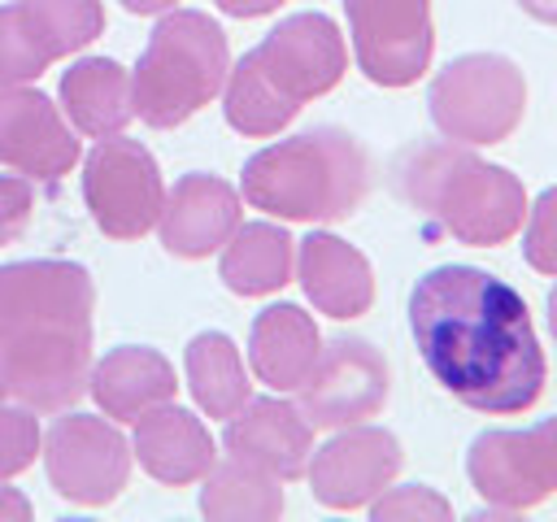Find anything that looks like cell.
Returning a JSON list of instances; mask_svg holds the SVG:
<instances>
[{"label": "cell", "instance_id": "obj_15", "mask_svg": "<svg viewBox=\"0 0 557 522\" xmlns=\"http://www.w3.org/2000/svg\"><path fill=\"white\" fill-rule=\"evenodd\" d=\"M239 226V191L218 174H183L161 200V244L183 261L213 257Z\"/></svg>", "mask_w": 557, "mask_h": 522}, {"label": "cell", "instance_id": "obj_25", "mask_svg": "<svg viewBox=\"0 0 557 522\" xmlns=\"http://www.w3.org/2000/svg\"><path fill=\"white\" fill-rule=\"evenodd\" d=\"M222 113H226V126L248 135V139H265V135H278L296 113L300 104L287 100L261 70L257 52H244L231 70H226V83H222Z\"/></svg>", "mask_w": 557, "mask_h": 522}, {"label": "cell", "instance_id": "obj_31", "mask_svg": "<svg viewBox=\"0 0 557 522\" xmlns=\"http://www.w3.org/2000/svg\"><path fill=\"white\" fill-rule=\"evenodd\" d=\"M30 209H35V187H30V178H22V174H0V248L13 244V239L26 231Z\"/></svg>", "mask_w": 557, "mask_h": 522}, {"label": "cell", "instance_id": "obj_5", "mask_svg": "<svg viewBox=\"0 0 557 522\" xmlns=\"http://www.w3.org/2000/svg\"><path fill=\"white\" fill-rule=\"evenodd\" d=\"M226 30L200 9H165L131 74V104L157 130L200 113L226 83Z\"/></svg>", "mask_w": 557, "mask_h": 522}, {"label": "cell", "instance_id": "obj_37", "mask_svg": "<svg viewBox=\"0 0 557 522\" xmlns=\"http://www.w3.org/2000/svg\"><path fill=\"white\" fill-rule=\"evenodd\" d=\"M9 396V365H4V348H0V400Z\"/></svg>", "mask_w": 557, "mask_h": 522}, {"label": "cell", "instance_id": "obj_4", "mask_svg": "<svg viewBox=\"0 0 557 522\" xmlns=\"http://www.w3.org/2000/svg\"><path fill=\"white\" fill-rule=\"evenodd\" d=\"M370 187L366 148L339 126H313L244 161L239 191L252 209L287 222H344Z\"/></svg>", "mask_w": 557, "mask_h": 522}, {"label": "cell", "instance_id": "obj_13", "mask_svg": "<svg viewBox=\"0 0 557 522\" xmlns=\"http://www.w3.org/2000/svg\"><path fill=\"white\" fill-rule=\"evenodd\" d=\"M252 52H257L265 78L296 104L326 96L348 70L344 35L326 13H292V17H283Z\"/></svg>", "mask_w": 557, "mask_h": 522}, {"label": "cell", "instance_id": "obj_24", "mask_svg": "<svg viewBox=\"0 0 557 522\" xmlns=\"http://www.w3.org/2000/svg\"><path fill=\"white\" fill-rule=\"evenodd\" d=\"M183 370H187V387H191L196 405L209 418H231L252 396L239 348L222 331H200L183 352Z\"/></svg>", "mask_w": 557, "mask_h": 522}, {"label": "cell", "instance_id": "obj_34", "mask_svg": "<svg viewBox=\"0 0 557 522\" xmlns=\"http://www.w3.org/2000/svg\"><path fill=\"white\" fill-rule=\"evenodd\" d=\"M126 13H139V17H148V13H165V9H174L178 0H117Z\"/></svg>", "mask_w": 557, "mask_h": 522}, {"label": "cell", "instance_id": "obj_12", "mask_svg": "<svg viewBox=\"0 0 557 522\" xmlns=\"http://www.w3.org/2000/svg\"><path fill=\"white\" fill-rule=\"evenodd\" d=\"M400 461H405L400 439L387 426L352 422V426H339V435H331L322 448H313L305 474L318 505L361 509L400 474Z\"/></svg>", "mask_w": 557, "mask_h": 522}, {"label": "cell", "instance_id": "obj_14", "mask_svg": "<svg viewBox=\"0 0 557 522\" xmlns=\"http://www.w3.org/2000/svg\"><path fill=\"white\" fill-rule=\"evenodd\" d=\"M0 165L35 183H57L78 165V139L61 109L26 83L0 87Z\"/></svg>", "mask_w": 557, "mask_h": 522}, {"label": "cell", "instance_id": "obj_22", "mask_svg": "<svg viewBox=\"0 0 557 522\" xmlns=\"http://www.w3.org/2000/svg\"><path fill=\"white\" fill-rule=\"evenodd\" d=\"M296 265V239L274 222H239L222 244V283L235 296H270L287 287Z\"/></svg>", "mask_w": 557, "mask_h": 522}, {"label": "cell", "instance_id": "obj_17", "mask_svg": "<svg viewBox=\"0 0 557 522\" xmlns=\"http://www.w3.org/2000/svg\"><path fill=\"white\" fill-rule=\"evenodd\" d=\"M131 457L144 465L148 478H157L165 487H187V483L205 478L209 465L218 461L213 435L205 431V422L191 409H178L170 400L135 418Z\"/></svg>", "mask_w": 557, "mask_h": 522}, {"label": "cell", "instance_id": "obj_35", "mask_svg": "<svg viewBox=\"0 0 557 522\" xmlns=\"http://www.w3.org/2000/svg\"><path fill=\"white\" fill-rule=\"evenodd\" d=\"M535 22H548V26H557V0H518Z\"/></svg>", "mask_w": 557, "mask_h": 522}, {"label": "cell", "instance_id": "obj_26", "mask_svg": "<svg viewBox=\"0 0 557 522\" xmlns=\"http://www.w3.org/2000/svg\"><path fill=\"white\" fill-rule=\"evenodd\" d=\"M17 13L48 61L74 57L104 30L100 0H17Z\"/></svg>", "mask_w": 557, "mask_h": 522}, {"label": "cell", "instance_id": "obj_23", "mask_svg": "<svg viewBox=\"0 0 557 522\" xmlns=\"http://www.w3.org/2000/svg\"><path fill=\"white\" fill-rule=\"evenodd\" d=\"M200 513L209 522H274L283 513V487L270 470L226 452V461H213L205 474Z\"/></svg>", "mask_w": 557, "mask_h": 522}, {"label": "cell", "instance_id": "obj_18", "mask_svg": "<svg viewBox=\"0 0 557 522\" xmlns=\"http://www.w3.org/2000/svg\"><path fill=\"white\" fill-rule=\"evenodd\" d=\"M296 274H300L309 304L335 322L361 318L374 304V270H370L366 252H357L348 239H339L331 231H313L300 239Z\"/></svg>", "mask_w": 557, "mask_h": 522}, {"label": "cell", "instance_id": "obj_20", "mask_svg": "<svg viewBox=\"0 0 557 522\" xmlns=\"http://www.w3.org/2000/svg\"><path fill=\"white\" fill-rule=\"evenodd\" d=\"M322 352V335H318V322L300 309V304H270L252 318V331H248V361H252V374L274 387V391H296L313 361Z\"/></svg>", "mask_w": 557, "mask_h": 522}, {"label": "cell", "instance_id": "obj_16", "mask_svg": "<svg viewBox=\"0 0 557 522\" xmlns=\"http://www.w3.org/2000/svg\"><path fill=\"white\" fill-rule=\"evenodd\" d=\"M231 457H244L261 470H270L278 483H292L305 474L309 457H313V426L305 422V413L278 396H248L231 418H226V435H222Z\"/></svg>", "mask_w": 557, "mask_h": 522}, {"label": "cell", "instance_id": "obj_27", "mask_svg": "<svg viewBox=\"0 0 557 522\" xmlns=\"http://www.w3.org/2000/svg\"><path fill=\"white\" fill-rule=\"evenodd\" d=\"M52 61L44 57V48L35 44V35L26 30L17 4H0V87H17V83H35Z\"/></svg>", "mask_w": 557, "mask_h": 522}, {"label": "cell", "instance_id": "obj_11", "mask_svg": "<svg viewBox=\"0 0 557 522\" xmlns=\"http://www.w3.org/2000/svg\"><path fill=\"white\" fill-rule=\"evenodd\" d=\"M357 70L379 87H409L435 52L431 0H344Z\"/></svg>", "mask_w": 557, "mask_h": 522}, {"label": "cell", "instance_id": "obj_1", "mask_svg": "<svg viewBox=\"0 0 557 522\" xmlns=\"http://www.w3.org/2000/svg\"><path fill=\"white\" fill-rule=\"evenodd\" d=\"M409 331L435 383L479 413L540 400L548 361L527 300L479 265H435L409 291Z\"/></svg>", "mask_w": 557, "mask_h": 522}, {"label": "cell", "instance_id": "obj_6", "mask_svg": "<svg viewBox=\"0 0 557 522\" xmlns=\"http://www.w3.org/2000/svg\"><path fill=\"white\" fill-rule=\"evenodd\" d=\"M426 109L435 130L453 144H505L527 113V78L500 52H466L431 78Z\"/></svg>", "mask_w": 557, "mask_h": 522}, {"label": "cell", "instance_id": "obj_32", "mask_svg": "<svg viewBox=\"0 0 557 522\" xmlns=\"http://www.w3.org/2000/svg\"><path fill=\"white\" fill-rule=\"evenodd\" d=\"M226 17H261V13H274L283 0H213Z\"/></svg>", "mask_w": 557, "mask_h": 522}, {"label": "cell", "instance_id": "obj_8", "mask_svg": "<svg viewBox=\"0 0 557 522\" xmlns=\"http://www.w3.org/2000/svg\"><path fill=\"white\" fill-rule=\"evenodd\" d=\"M161 170L157 157L139 139L104 135L83 161V204L100 235L109 239H139L161 217Z\"/></svg>", "mask_w": 557, "mask_h": 522}, {"label": "cell", "instance_id": "obj_29", "mask_svg": "<svg viewBox=\"0 0 557 522\" xmlns=\"http://www.w3.org/2000/svg\"><path fill=\"white\" fill-rule=\"evenodd\" d=\"M370 518L374 522H405V518H435V522H444V518H453V505L440 492L422 487V483H409V487H392L387 483L370 500Z\"/></svg>", "mask_w": 557, "mask_h": 522}, {"label": "cell", "instance_id": "obj_3", "mask_svg": "<svg viewBox=\"0 0 557 522\" xmlns=\"http://www.w3.org/2000/svg\"><path fill=\"white\" fill-rule=\"evenodd\" d=\"M396 191L444 235L470 248H496L527 217L522 178L474 157L466 144H413L396 157Z\"/></svg>", "mask_w": 557, "mask_h": 522}, {"label": "cell", "instance_id": "obj_19", "mask_svg": "<svg viewBox=\"0 0 557 522\" xmlns=\"http://www.w3.org/2000/svg\"><path fill=\"white\" fill-rule=\"evenodd\" d=\"M87 391L96 396L100 413L113 418V422H135L139 413L174 400L178 391V378H174V365L157 352V348H144V344H122V348H109L91 374H87Z\"/></svg>", "mask_w": 557, "mask_h": 522}, {"label": "cell", "instance_id": "obj_36", "mask_svg": "<svg viewBox=\"0 0 557 522\" xmlns=\"http://www.w3.org/2000/svg\"><path fill=\"white\" fill-rule=\"evenodd\" d=\"M548 326H553V339H557V287L548 291Z\"/></svg>", "mask_w": 557, "mask_h": 522}, {"label": "cell", "instance_id": "obj_30", "mask_svg": "<svg viewBox=\"0 0 557 522\" xmlns=\"http://www.w3.org/2000/svg\"><path fill=\"white\" fill-rule=\"evenodd\" d=\"M522 257L531 270L557 278V187L540 191V200L527 209V231H522Z\"/></svg>", "mask_w": 557, "mask_h": 522}, {"label": "cell", "instance_id": "obj_21", "mask_svg": "<svg viewBox=\"0 0 557 522\" xmlns=\"http://www.w3.org/2000/svg\"><path fill=\"white\" fill-rule=\"evenodd\" d=\"M61 104L83 135H122V126L135 117L131 74L113 57H83L61 74Z\"/></svg>", "mask_w": 557, "mask_h": 522}, {"label": "cell", "instance_id": "obj_10", "mask_svg": "<svg viewBox=\"0 0 557 522\" xmlns=\"http://www.w3.org/2000/svg\"><path fill=\"white\" fill-rule=\"evenodd\" d=\"M387 361L374 344L352 339V335H335L322 344L309 378L296 387V409L305 413V422L318 431H339L352 422L374 418L387 405Z\"/></svg>", "mask_w": 557, "mask_h": 522}, {"label": "cell", "instance_id": "obj_2", "mask_svg": "<svg viewBox=\"0 0 557 522\" xmlns=\"http://www.w3.org/2000/svg\"><path fill=\"white\" fill-rule=\"evenodd\" d=\"M96 287L78 261H9L0 265V348L9 396L26 409H70L91 374Z\"/></svg>", "mask_w": 557, "mask_h": 522}, {"label": "cell", "instance_id": "obj_28", "mask_svg": "<svg viewBox=\"0 0 557 522\" xmlns=\"http://www.w3.org/2000/svg\"><path fill=\"white\" fill-rule=\"evenodd\" d=\"M39 422L30 409H9L0 405V483H9L13 474H22L35 457H39Z\"/></svg>", "mask_w": 557, "mask_h": 522}, {"label": "cell", "instance_id": "obj_33", "mask_svg": "<svg viewBox=\"0 0 557 522\" xmlns=\"http://www.w3.org/2000/svg\"><path fill=\"white\" fill-rule=\"evenodd\" d=\"M35 509H30V500L22 496V492H13V487H0V522H9V518H30Z\"/></svg>", "mask_w": 557, "mask_h": 522}, {"label": "cell", "instance_id": "obj_7", "mask_svg": "<svg viewBox=\"0 0 557 522\" xmlns=\"http://www.w3.org/2000/svg\"><path fill=\"white\" fill-rule=\"evenodd\" d=\"M470 487L487 500L492 518L535 509L557 492V418L527 431H483L466 452Z\"/></svg>", "mask_w": 557, "mask_h": 522}, {"label": "cell", "instance_id": "obj_9", "mask_svg": "<svg viewBox=\"0 0 557 522\" xmlns=\"http://www.w3.org/2000/svg\"><path fill=\"white\" fill-rule=\"evenodd\" d=\"M44 470L57 496L100 509L117 500L131 478V444L122 439L117 422L91 413H61L44 435Z\"/></svg>", "mask_w": 557, "mask_h": 522}]
</instances>
